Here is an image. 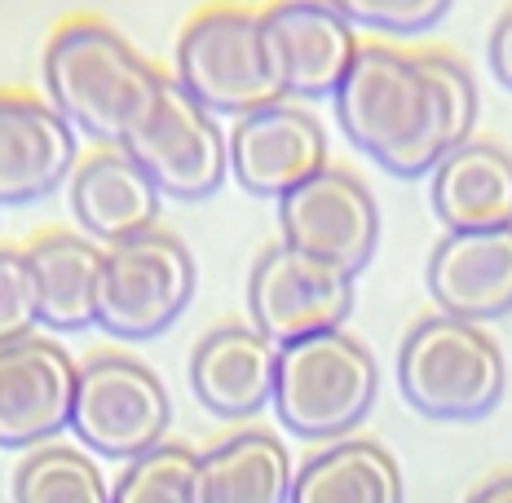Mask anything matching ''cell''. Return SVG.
Wrapping results in <instances>:
<instances>
[{
	"instance_id": "6da1fadb",
	"label": "cell",
	"mask_w": 512,
	"mask_h": 503,
	"mask_svg": "<svg viewBox=\"0 0 512 503\" xmlns=\"http://www.w3.org/2000/svg\"><path fill=\"white\" fill-rule=\"evenodd\" d=\"M332 102L349 142L393 177H433L442 159L473 142L477 124V84L446 53L358 49Z\"/></svg>"
},
{
	"instance_id": "7a4b0ae2",
	"label": "cell",
	"mask_w": 512,
	"mask_h": 503,
	"mask_svg": "<svg viewBox=\"0 0 512 503\" xmlns=\"http://www.w3.org/2000/svg\"><path fill=\"white\" fill-rule=\"evenodd\" d=\"M45 89L76 133L124 146L151 115L164 76L106 23H67L45 49Z\"/></svg>"
},
{
	"instance_id": "3957f363",
	"label": "cell",
	"mask_w": 512,
	"mask_h": 503,
	"mask_svg": "<svg viewBox=\"0 0 512 503\" xmlns=\"http://www.w3.org/2000/svg\"><path fill=\"white\" fill-rule=\"evenodd\" d=\"M376 393V358L349 331H323L279 349L274 415L305 442H345L371 415Z\"/></svg>"
},
{
	"instance_id": "277c9868",
	"label": "cell",
	"mask_w": 512,
	"mask_h": 503,
	"mask_svg": "<svg viewBox=\"0 0 512 503\" xmlns=\"http://www.w3.org/2000/svg\"><path fill=\"white\" fill-rule=\"evenodd\" d=\"M504 353L482 327L460 318H424L407 331L398 353V389L424 420L473 424L504 398Z\"/></svg>"
},
{
	"instance_id": "5b68a950",
	"label": "cell",
	"mask_w": 512,
	"mask_h": 503,
	"mask_svg": "<svg viewBox=\"0 0 512 503\" xmlns=\"http://www.w3.org/2000/svg\"><path fill=\"white\" fill-rule=\"evenodd\" d=\"M177 84L208 115H256L265 106L283 102V80L274 67L270 40H265L261 14L248 9H204L190 18L177 40Z\"/></svg>"
},
{
	"instance_id": "8992f818",
	"label": "cell",
	"mask_w": 512,
	"mask_h": 503,
	"mask_svg": "<svg viewBox=\"0 0 512 503\" xmlns=\"http://www.w3.org/2000/svg\"><path fill=\"white\" fill-rule=\"evenodd\" d=\"M195 296V256L168 230H146L102 252L98 327L115 340H155Z\"/></svg>"
},
{
	"instance_id": "52a82bcc",
	"label": "cell",
	"mask_w": 512,
	"mask_h": 503,
	"mask_svg": "<svg viewBox=\"0 0 512 503\" xmlns=\"http://www.w3.org/2000/svg\"><path fill=\"white\" fill-rule=\"evenodd\" d=\"M168 424H173V402L151 367L124 353H102L80 367L71 433L89 451L133 464L155 446H164Z\"/></svg>"
},
{
	"instance_id": "ba28073f",
	"label": "cell",
	"mask_w": 512,
	"mask_h": 503,
	"mask_svg": "<svg viewBox=\"0 0 512 503\" xmlns=\"http://www.w3.org/2000/svg\"><path fill=\"white\" fill-rule=\"evenodd\" d=\"M124 155L155 181L159 195L177 203L217 195L230 173V142L217 115H208L177 80H164L151 115L124 142Z\"/></svg>"
},
{
	"instance_id": "9c48e42d",
	"label": "cell",
	"mask_w": 512,
	"mask_h": 503,
	"mask_svg": "<svg viewBox=\"0 0 512 503\" xmlns=\"http://www.w3.org/2000/svg\"><path fill=\"white\" fill-rule=\"evenodd\" d=\"M248 314L252 327L279 349L323 331H345V318L354 314V274L274 243L248 274Z\"/></svg>"
},
{
	"instance_id": "30bf717a",
	"label": "cell",
	"mask_w": 512,
	"mask_h": 503,
	"mask_svg": "<svg viewBox=\"0 0 512 503\" xmlns=\"http://www.w3.org/2000/svg\"><path fill=\"white\" fill-rule=\"evenodd\" d=\"M283 243L309 252L345 274H362L380 243V208L367 186L345 168H323L279 199Z\"/></svg>"
},
{
	"instance_id": "8fae6325",
	"label": "cell",
	"mask_w": 512,
	"mask_h": 503,
	"mask_svg": "<svg viewBox=\"0 0 512 503\" xmlns=\"http://www.w3.org/2000/svg\"><path fill=\"white\" fill-rule=\"evenodd\" d=\"M226 142H230V177L256 199L279 203L327 168L323 124L296 102H274L265 111L234 120Z\"/></svg>"
},
{
	"instance_id": "7c38bea8",
	"label": "cell",
	"mask_w": 512,
	"mask_h": 503,
	"mask_svg": "<svg viewBox=\"0 0 512 503\" xmlns=\"http://www.w3.org/2000/svg\"><path fill=\"white\" fill-rule=\"evenodd\" d=\"M287 98H336L358 58L354 23L332 0H279L261 14Z\"/></svg>"
},
{
	"instance_id": "4fadbf2b",
	"label": "cell",
	"mask_w": 512,
	"mask_h": 503,
	"mask_svg": "<svg viewBox=\"0 0 512 503\" xmlns=\"http://www.w3.org/2000/svg\"><path fill=\"white\" fill-rule=\"evenodd\" d=\"M76 380L80 367L45 336L0 349V446L31 451L71 428Z\"/></svg>"
},
{
	"instance_id": "5bb4252c",
	"label": "cell",
	"mask_w": 512,
	"mask_h": 503,
	"mask_svg": "<svg viewBox=\"0 0 512 503\" xmlns=\"http://www.w3.org/2000/svg\"><path fill=\"white\" fill-rule=\"evenodd\" d=\"M76 177V128L49 102L0 93V208H27Z\"/></svg>"
},
{
	"instance_id": "9a60e30c",
	"label": "cell",
	"mask_w": 512,
	"mask_h": 503,
	"mask_svg": "<svg viewBox=\"0 0 512 503\" xmlns=\"http://www.w3.org/2000/svg\"><path fill=\"white\" fill-rule=\"evenodd\" d=\"M279 345L256 327H212L190 353V389L217 420H248L274 402Z\"/></svg>"
},
{
	"instance_id": "2e32d148",
	"label": "cell",
	"mask_w": 512,
	"mask_h": 503,
	"mask_svg": "<svg viewBox=\"0 0 512 503\" xmlns=\"http://www.w3.org/2000/svg\"><path fill=\"white\" fill-rule=\"evenodd\" d=\"M429 292L446 318L473 327L512 314V226L446 234L429 256Z\"/></svg>"
},
{
	"instance_id": "e0dca14e",
	"label": "cell",
	"mask_w": 512,
	"mask_h": 503,
	"mask_svg": "<svg viewBox=\"0 0 512 503\" xmlns=\"http://www.w3.org/2000/svg\"><path fill=\"white\" fill-rule=\"evenodd\" d=\"M164 195L124 151H102L84 159L71 177V212L80 230L102 243H128L155 230Z\"/></svg>"
},
{
	"instance_id": "ac0fdd59",
	"label": "cell",
	"mask_w": 512,
	"mask_h": 503,
	"mask_svg": "<svg viewBox=\"0 0 512 503\" xmlns=\"http://www.w3.org/2000/svg\"><path fill=\"white\" fill-rule=\"evenodd\" d=\"M433 212L446 234H482L512 226V155L468 142L433 173Z\"/></svg>"
},
{
	"instance_id": "d6986e66",
	"label": "cell",
	"mask_w": 512,
	"mask_h": 503,
	"mask_svg": "<svg viewBox=\"0 0 512 503\" xmlns=\"http://www.w3.org/2000/svg\"><path fill=\"white\" fill-rule=\"evenodd\" d=\"M296 468L274 433L248 428L199 455L195 503H292Z\"/></svg>"
},
{
	"instance_id": "ffe728a7",
	"label": "cell",
	"mask_w": 512,
	"mask_h": 503,
	"mask_svg": "<svg viewBox=\"0 0 512 503\" xmlns=\"http://www.w3.org/2000/svg\"><path fill=\"white\" fill-rule=\"evenodd\" d=\"M292 503H407V486L380 442L345 437L296 468Z\"/></svg>"
},
{
	"instance_id": "44dd1931",
	"label": "cell",
	"mask_w": 512,
	"mask_h": 503,
	"mask_svg": "<svg viewBox=\"0 0 512 503\" xmlns=\"http://www.w3.org/2000/svg\"><path fill=\"white\" fill-rule=\"evenodd\" d=\"M27 256L40 287V327L84 331L98 323V243L76 239V234H49Z\"/></svg>"
},
{
	"instance_id": "7402d4cb",
	"label": "cell",
	"mask_w": 512,
	"mask_h": 503,
	"mask_svg": "<svg viewBox=\"0 0 512 503\" xmlns=\"http://www.w3.org/2000/svg\"><path fill=\"white\" fill-rule=\"evenodd\" d=\"M14 503H111V486L84 451L40 446L14 468Z\"/></svg>"
},
{
	"instance_id": "603a6c76",
	"label": "cell",
	"mask_w": 512,
	"mask_h": 503,
	"mask_svg": "<svg viewBox=\"0 0 512 503\" xmlns=\"http://www.w3.org/2000/svg\"><path fill=\"white\" fill-rule=\"evenodd\" d=\"M195 468L199 455L190 446L164 442L124 468L111 486V503H195Z\"/></svg>"
},
{
	"instance_id": "cb8c5ba5",
	"label": "cell",
	"mask_w": 512,
	"mask_h": 503,
	"mask_svg": "<svg viewBox=\"0 0 512 503\" xmlns=\"http://www.w3.org/2000/svg\"><path fill=\"white\" fill-rule=\"evenodd\" d=\"M40 327V287L31 256L0 248V349L31 340Z\"/></svg>"
},
{
	"instance_id": "d4e9b609",
	"label": "cell",
	"mask_w": 512,
	"mask_h": 503,
	"mask_svg": "<svg viewBox=\"0 0 512 503\" xmlns=\"http://www.w3.org/2000/svg\"><path fill=\"white\" fill-rule=\"evenodd\" d=\"M332 5L354 27H371L384 36H415V31L442 23L455 0H332Z\"/></svg>"
},
{
	"instance_id": "484cf974",
	"label": "cell",
	"mask_w": 512,
	"mask_h": 503,
	"mask_svg": "<svg viewBox=\"0 0 512 503\" xmlns=\"http://www.w3.org/2000/svg\"><path fill=\"white\" fill-rule=\"evenodd\" d=\"M490 71H495V80L504 89H512V5L504 9L495 31H490Z\"/></svg>"
},
{
	"instance_id": "4316f807",
	"label": "cell",
	"mask_w": 512,
	"mask_h": 503,
	"mask_svg": "<svg viewBox=\"0 0 512 503\" xmlns=\"http://www.w3.org/2000/svg\"><path fill=\"white\" fill-rule=\"evenodd\" d=\"M464 503H512V473H499V477L482 481Z\"/></svg>"
}]
</instances>
